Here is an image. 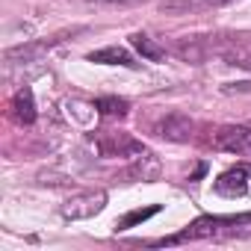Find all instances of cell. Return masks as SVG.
<instances>
[{
  "label": "cell",
  "instance_id": "obj_1",
  "mask_svg": "<svg viewBox=\"0 0 251 251\" xmlns=\"http://www.w3.org/2000/svg\"><path fill=\"white\" fill-rule=\"evenodd\" d=\"M242 225H251V213H242V216H201V219H195L189 227H183L180 233L166 236V239H160V242H154V245H177V242H189V239L236 236V233L245 230Z\"/></svg>",
  "mask_w": 251,
  "mask_h": 251
},
{
  "label": "cell",
  "instance_id": "obj_2",
  "mask_svg": "<svg viewBox=\"0 0 251 251\" xmlns=\"http://www.w3.org/2000/svg\"><path fill=\"white\" fill-rule=\"evenodd\" d=\"M233 42V36H186V39H177L172 53L180 59V62H189V65H201L207 59H219V53Z\"/></svg>",
  "mask_w": 251,
  "mask_h": 251
},
{
  "label": "cell",
  "instance_id": "obj_3",
  "mask_svg": "<svg viewBox=\"0 0 251 251\" xmlns=\"http://www.w3.org/2000/svg\"><path fill=\"white\" fill-rule=\"evenodd\" d=\"M213 148L236 157H251V124H225L213 136Z\"/></svg>",
  "mask_w": 251,
  "mask_h": 251
},
{
  "label": "cell",
  "instance_id": "obj_4",
  "mask_svg": "<svg viewBox=\"0 0 251 251\" xmlns=\"http://www.w3.org/2000/svg\"><path fill=\"white\" fill-rule=\"evenodd\" d=\"M216 195L222 198H245L251 192V163H239L227 172H222L213 183Z\"/></svg>",
  "mask_w": 251,
  "mask_h": 251
},
{
  "label": "cell",
  "instance_id": "obj_5",
  "mask_svg": "<svg viewBox=\"0 0 251 251\" xmlns=\"http://www.w3.org/2000/svg\"><path fill=\"white\" fill-rule=\"evenodd\" d=\"M103 207H106V192H103V189H89V192L71 195L59 210H62L65 219L77 222V219H92V216H98Z\"/></svg>",
  "mask_w": 251,
  "mask_h": 251
},
{
  "label": "cell",
  "instance_id": "obj_6",
  "mask_svg": "<svg viewBox=\"0 0 251 251\" xmlns=\"http://www.w3.org/2000/svg\"><path fill=\"white\" fill-rule=\"evenodd\" d=\"M95 148L100 157H139L142 151H148L142 142L130 139L127 133H115V130H103L98 139H95Z\"/></svg>",
  "mask_w": 251,
  "mask_h": 251
},
{
  "label": "cell",
  "instance_id": "obj_7",
  "mask_svg": "<svg viewBox=\"0 0 251 251\" xmlns=\"http://www.w3.org/2000/svg\"><path fill=\"white\" fill-rule=\"evenodd\" d=\"M68 33H59L53 39H39V42H27V45H15V48H6L3 50V62L6 65H30V62H42V56L56 48Z\"/></svg>",
  "mask_w": 251,
  "mask_h": 251
},
{
  "label": "cell",
  "instance_id": "obj_8",
  "mask_svg": "<svg viewBox=\"0 0 251 251\" xmlns=\"http://www.w3.org/2000/svg\"><path fill=\"white\" fill-rule=\"evenodd\" d=\"M154 133L160 139H169V142H189L195 133V121L183 112H169L154 124Z\"/></svg>",
  "mask_w": 251,
  "mask_h": 251
},
{
  "label": "cell",
  "instance_id": "obj_9",
  "mask_svg": "<svg viewBox=\"0 0 251 251\" xmlns=\"http://www.w3.org/2000/svg\"><path fill=\"white\" fill-rule=\"evenodd\" d=\"M89 62H100V65H121V68H136V65H139L127 48H118V45H109V48L92 50V53H89Z\"/></svg>",
  "mask_w": 251,
  "mask_h": 251
},
{
  "label": "cell",
  "instance_id": "obj_10",
  "mask_svg": "<svg viewBox=\"0 0 251 251\" xmlns=\"http://www.w3.org/2000/svg\"><path fill=\"white\" fill-rule=\"evenodd\" d=\"M127 177H133V180H157L160 177V160L151 151H142L139 157H133V163L127 169Z\"/></svg>",
  "mask_w": 251,
  "mask_h": 251
},
{
  "label": "cell",
  "instance_id": "obj_11",
  "mask_svg": "<svg viewBox=\"0 0 251 251\" xmlns=\"http://www.w3.org/2000/svg\"><path fill=\"white\" fill-rule=\"evenodd\" d=\"M12 115H15L18 124H33L36 121V100H33V92L27 86L15 92V98H12Z\"/></svg>",
  "mask_w": 251,
  "mask_h": 251
},
{
  "label": "cell",
  "instance_id": "obj_12",
  "mask_svg": "<svg viewBox=\"0 0 251 251\" xmlns=\"http://www.w3.org/2000/svg\"><path fill=\"white\" fill-rule=\"evenodd\" d=\"M219 59H222L225 65H233V68H245V71H251V48H248L245 42H239L236 36H233V42L219 53Z\"/></svg>",
  "mask_w": 251,
  "mask_h": 251
},
{
  "label": "cell",
  "instance_id": "obj_13",
  "mask_svg": "<svg viewBox=\"0 0 251 251\" xmlns=\"http://www.w3.org/2000/svg\"><path fill=\"white\" fill-rule=\"evenodd\" d=\"M207 9H210V0H160L163 15H195Z\"/></svg>",
  "mask_w": 251,
  "mask_h": 251
},
{
  "label": "cell",
  "instance_id": "obj_14",
  "mask_svg": "<svg viewBox=\"0 0 251 251\" xmlns=\"http://www.w3.org/2000/svg\"><path fill=\"white\" fill-rule=\"evenodd\" d=\"M130 45L142 53V59H151V62L166 59V48L157 45V42H154L151 36H145V33H133V36H130Z\"/></svg>",
  "mask_w": 251,
  "mask_h": 251
},
{
  "label": "cell",
  "instance_id": "obj_15",
  "mask_svg": "<svg viewBox=\"0 0 251 251\" xmlns=\"http://www.w3.org/2000/svg\"><path fill=\"white\" fill-rule=\"evenodd\" d=\"M95 109L103 112V115H127V100L124 98H98L95 100Z\"/></svg>",
  "mask_w": 251,
  "mask_h": 251
},
{
  "label": "cell",
  "instance_id": "obj_16",
  "mask_svg": "<svg viewBox=\"0 0 251 251\" xmlns=\"http://www.w3.org/2000/svg\"><path fill=\"white\" fill-rule=\"evenodd\" d=\"M160 207L154 204V207H145V210H133V213H127V216H121L118 222H115V227L118 230H124V227H133V225H139V222H145L148 216H154Z\"/></svg>",
  "mask_w": 251,
  "mask_h": 251
},
{
  "label": "cell",
  "instance_id": "obj_17",
  "mask_svg": "<svg viewBox=\"0 0 251 251\" xmlns=\"http://www.w3.org/2000/svg\"><path fill=\"white\" fill-rule=\"evenodd\" d=\"M89 3H98V6H127V3H139V0H89Z\"/></svg>",
  "mask_w": 251,
  "mask_h": 251
},
{
  "label": "cell",
  "instance_id": "obj_18",
  "mask_svg": "<svg viewBox=\"0 0 251 251\" xmlns=\"http://www.w3.org/2000/svg\"><path fill=\"white\" fill-rule=\"evenodd\" d=\"M225 92H251V83H227Z\"/></svg>",
  "mask_w": 251,
  "mask_h": 251
},
{
  "label": "cell",
  "instance_id": "obj_19",
  "mask_svg": "<svg viewBox=\"0 0 251 251\" xmlns=\"http://www.w3.org/2000/svg\"><path fill=\"white\" fill-rule=\"evenodd\" d=\"M236 0H210V9H219V6H230Z\"/></svg>",
  "mask_w": 251,
  "mask_h": 251
}]
</instances>
